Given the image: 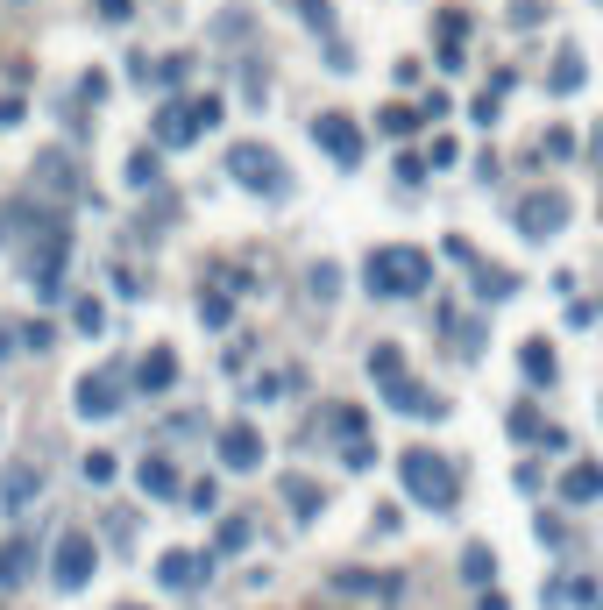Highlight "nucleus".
Returning a JSON list of instances; mask_svg holds the SVG:
<instances>
[{"instance_id": "obj_6", "label": "nucleus", "mask_w": 603, "mask_h": 610, "mask_svg": "<svg viewBox=\"0 0 603 610\" xmlns=\"http://www.w3.org/2000/svg\"><path fill=\"white\" fill-rule=\"evenodd\" d=\"M568 220H575V199H568L561 185H540V192L518 199V235H525V242H554Z\"/></svg>"}, {"instance_id": "obj_10", "label": "nucleus", "mask_w": 603, "mask_h": 610, "mask_svg": "<svg viewBox=\"0 0 603 610\" xmlns=\"http://www.w3.org/2000/svg\"><path fill=\"white\" fill-rule=\"evenodd\" d=\"M213 454H220V469H235V476H256V469H263V433H256L249 419H235V426H220Z\"/></svg>"}, {"instance_id": "obj_25", "label": "nucleus", "mask_w": 603, "mask_h": 610, "mask_svg": "<svg viewBox=\"0 0 603 610\" xmlns=\"http://www.w3.org/2000/svg\"><path fill=\"white\" fill-rule=\"evenodd\" d=\"M71 185H79L71 157H57V149H50V157H36V192H64V199H71Z\"/></svg>"}, {"instance_id": "obj_15", "label": "nucleus", "mask_w": 603, "mask_h": 610, "mask_svg": "<svg viewBox=\"0 0 603 610\" xmlns=\"http://www.w3.org/2000/svg\"><path fill=\"white\" fill-rule=\"evenodd\" d=\"M149 135H157V149H185V142H199V114H192V100H164L157 121H149Z\"/></svg>"}, {"instance_id": "obj_47", "label": "nucleus", "mask_w": 603, "mask_h": 610, "mask_svg": "<svg viewBox=\"0 0 603 610\" xmlns=\"http://www.w3.org/2000/svg\"><path fill=\"white\" fill-rule=\"evenodd\" d=\"M220 369H228V376H242V369H249V341H235L228 355H220Z\"/></svg>"}, {"instance_id": "obj_9", "label": "nucleus", "mask_w": 603, "mask_h": 610, "mask_svg": "<svg viewBox=\"0 0 603 610\" xmlns=\"http://www.w3.org/2000/svg\"><path fill=\"white\" fill-rule=\"evenodd\" d=\"M121 398H128V376L121 369H93V376H79V419H114L121 412Z\"/></svg>"}, {"instance_id": "obj_22", "label": "nucleus", "mask_w": 603, "mask_h": 610, "mask_svg": "<svg viewBox=\"0 0 603 610\" xmlns=\"http://www.w3.org/2000/svg\"><path fill=\"white\" fill-rule=\"evenodd\" d=\"M561 497H568V504H596V497H603V469H596V462H575V469L561 476Z\"/></svg>"}, {"instance_id": "obj_38", "label": "nucleus", "mask_w": 603, "mask_h": 610, "mask_svg": "<svg viewBox=\"0 0 603 610\" xmlns=\"http://www.w3.org/2000/svg\"><path fill=\"white\" fill-rule=\"evenodd\" d=\"M71 327H79V334H100V327H107V313H100L93 298H71Z\"/></svg>"}, {"instance_id": "obj_44", "label": "nucleus", "mask_w": 603, "mask_h": 610, "mask_svg": "<svg viewBox=\"0 0 603 610\" xmlns=\"http://www.w3.org/2000/svg\"><path fill=\"white\" fill-rule=\"evenodd\" d=\"M320 57H327V71H355V50H348V43H341V36H334V43H327V50H320Z\"/></svg>"}, {"instance_id": "obj_21", "label": "nucleus", "mask_w": 603, "mask_h": 610, "mask_svg": "<svg viewBox=\"0 0 603 610\" xmlns=\"http://www.w3.org/2000/svg\"><path fill=\"white\" fill-rule=\"evenodd\" d=\"M518 369H525V384H533V391H554V348L547 341H525L518 348Z\"/></svg>"}, {"instance_id": "obj_48", "label": "nucleus", "mask_w": 603, "mask_h": 610, "mask_svg": "<svg viewBox=\"0 0 603 610\" xmlns=\"http://www.w3.org/2000/svg\"><path fill=\"white\" fill-rule=\"evenodd\" d=\"M50 341H57V334H50L43 320H29V327H22V348H50Z\"/></svg>"}, {"instance_id": "obj_24", "label": "nucleus", "mask_w": 603, "mask_h": 610, "mask_svg": "<svg viewBox=\"0 0 603 610\" xmlns=\"http://www.w3.org/2000/svg\"><path fill=\"white\" fill-rule=\"evenodd\" d=\"M504 433H511L518 447H540V440H547V419H540V405H511V412H504Z\"/></svg>"}, {"instance_id": "obj_14", "label": "nucleus", "mask_w": 603, "mask_h": 610, "mask_svg": "<svg viewBox=\"0 0 603 610\" xmlns=\"http://www.w3.org/2000/svg\"><path fill=\"white\" fill-rule=\"evenodd\" d=\"M36 497H43V469L36 462H8V469H0V511H8V518H22Z\"/></svg>"}, {"instance_id": "obj_20", "label": "nucleus", "mask_w": 603, "mask_h": 610, "mask_svg": "<svg viewBox=\"0 0 603 610\" xmlns=\"http://www.w3.org/2000/svg\"><path fill=\"white\" fill-rule=\"evenodd\" d=\"M447 348H455L462 362H483V348H490V327H483V320H455V313H447Z\"/></svg>"}, {"instance_id": "obj_35", "label": "nucleus", "mask_w": 603, "mask_h": 610, "mask_svg": "<svg viewBox=\"0 0 603 610\" xmlns=\"http://www.w3.org/2000/svg\"><path fill=\"white\" fill-rule=\"evenodd\" d=\"M455 157H462V142H455V135H433V149H426V171H455Z\"/></svg>"}, {"instance_id": "obj_50", "label": "nucleus", "mask_w": 603, "mask_h": 610, "mask_svg": "<svg viewBox=\"0 0 603 610\" xmlns=\"http://www.w3.org/2000/svg\"><path fill=\"white\" fill-rule=\"evenodd\" d=\"M15 348H22V327H0V362H8Z\"/></svg>"}, {"instance_id": "obj_12", "label": "nucleus", "mask_w": 603, "mask_h": 610, "mask_svg": "<svg viewBox=\"0 0 603 610\" xmlns=\"http://www.w3.org/2000/svg\"><path fill=\"white\" fill-rule=\"evenodd\" d=\"M384 405H391V412H412V419H447V412H455V398H440L433 384H419V376L384 384Z\"/></svg>"}, {"instance_id": "obj_11", "label": "nucleus", "mask_w": 603, "mask_h": 610, "mask_svg": "<svg viewBox=\"0 0 603 610\" xmlns=\"http://www.w3.org/2000/svg\"><path fill=\"white\" fill-rule=\"evenodd\" d=\"M313 142L327 149L341 171H355V164H362V128H355L348 114H313Z\"/></svg>"}, {"instance_id": "obj_36", "label": "nucleus", "mask_w": 603, "mask_h": 610, "mask_svg": "<svg viewBox=\"0 0 603 610\" xmlns=\"http://www.w3.org/2000/svg\"><path fill=\"white\" fill-rule=\"evenodd\" d=\"M504 15H511V29H540L547 22V0H511Z\"/></svg>"}, {"instance_id": "obj_45", "label": "nucleus", "mask_w": 603, "mask_h": 610, "mask_svg": "<svg viewBox=\"0 0 603 610\" xmlns=\"http://www.w3.org/2000/svg\"><path fill=\"white\" fill-rule=\"evenodd\" d=\"M220 107H228V100H213V93H206V100H192V114H199V135L220 121Z\"/></svg>"}, {"instance_id": "obj_52", "label": "nucleus", "mask_w": 603, "mask_h": 610, "mask_svg": "<svg viewBox=\"0 0 603 610\" xmlns=\"http://www.w3.org/2000/svg\"><path fill=\"white\" fill-rule=\"evenodd\" d=\"M121 610H142V603H121Z\"/></svg>"}, {"instance_id": "obj_17", "label": "nucleus", "mask_w": 603, "mask_h": 610, "mask_svg": "<svg viewBox=\"0 0 603 610\" xmlns=\"http://www.w3.org/2000/svg\"><path fill=\"white\" fill-rule=\"evenodd\" d=\"M277 497L291 504V518H298V525H313V518L327 511V490H320L313 476H298V469H284V483H277Z\"/></svg>"}, {"instance_id": "obj_13", "label": "nucleus", "mask_w": 603, "mask_h": 610, "mask_svg": "<svg viewBox=\"0 0 603 610\" xmlns=\"http://www.w3.org/2000/svg\"><path fill=\"white\" fill-rule=\"evenodd\" d=\"M462 57H469V15L462 8H440L433 15V64L440 71H462Z\"/></svg>"}, {"instance_id": "obj_23", "label": "nucleus", "mask_w": 603, "mask_h": 610, "mask_svg": "<svg viewBox=\"0 0 603 610\" xmlns=\"http://www.w3.org/2000/svg\"><path fill=\"white\" fill-rule=\"evenodd\" d=\"M582 79H589V64H582L575 50H561V57H554V71H547V93H554V100H568V93H582Z\"/></svg>"}, {"instance_id": "obj_41", "label": "nucleus", "mask_w": 603, "mask_h": 610, "mask_svg": "<svg viewBox=\"0 0 603 610\" xmlns=\"http://www.w3.org/2000/svg\"><path fill=\"white\" fill-rule=\"evenodd\" d=\"M114 469H121V462H114L107 447H93V454H86V483H114Z\"/></svg>"}, {"instance_id": "obj_4", "label": "nucleus", "mask_w": 603, "mask_h": 610, "mask_svg": "<svg viewBox=\"0 0 603 610\" xmlns=\"http://www.w3.org/2000/svg\"><path fill=\"white\" fill-rule=\"evenodd\" d=\"M228 178H235L242 192H256V199H284V192H291V171L277 164L270 142H235V149H228Z\"/></svg>"}, {"instance_id": "obj_31", "label": "nucleus", "mask_w": 603, "mask_h": 610, "mask_svg": "<svg viewBox=\"0 0 603 610\" xmlns=\"http://www.w3.org/2000/svg\"><path fill=\"white\" fill-rule=\"evenodd\" d=\"M256 540V525L249 518H220V532H213V554H242Z\"/></svg>"}, {"instance_id": "obj_3", "label": "nucleus", "mask_w": 603, "mask_h": 610, "mask_svg": "<svg viewBox=\"0 0 603 610\" xmlns=\"http://www.w3.org/2000/svg\"><path fill=\"white\" fill-rule=\"evenodd\" d=\"M398 490L412 504H426V511H455L462 504V469L447 462L440 447H405L398 454Z\"/></svg>"}, {"instance_id": "obj_51", "label": "nucleus", "mask_w": 603, "mask_h": 610, "mask_svg": "<svg viewBox=\"0 0 603 610\" xmlns=\"http://www.w3.org/2000/svg\"><path fill=\"white\" fill-rule=\"evenodd\" d=\"M476 610H511V603H504L497 589H483V596H476Z\"/></svg>"}, {"instance_id": "obj_19", "label": "nucleus", "mask_w": 603, "mask_h": 610, "mask_svg": "<svg viewBox=\"0 0 603 610\" xmlns=\"http://www.w3.org/2000/svg\"><path fill=\"white\" fill-rule=\"evenodd\" d=\"M121 185H128V192H157V185H164V149H157V142L135 149L128 171H121Z\"/></svg>"}, {"instance_id": "obj_37", "label": "nucleus", "mask_w": 603, "mask_h": 610, "mask_svg": "<svg viewBox=\"0 0 603 610\" xmlns=\"http://www.w3.org/2000/svg\"><path fill=\"white\" fill-rule=\"evenodd\" d=\"M376 128H384V135H412V128H419V107H384V114H376Z\"/></svg>"}, {"instance_id": "obj_28", "label": "nucleus", "mask_w": 603, "mask_h": 610, "mask_svg": "<svg viewBox=\"0 0 603 610\" xmlns=\"http://www.w3.org/2000/svg\"><path fill=\"white\" fill-rule=\"evenodd\" d=\"M369 376H376V384H398V376H405V348L398 341H376L369 348Z\"/></svg>"}, {"instance_id": "obj_5", "label": "nucleus", "mask_w": 603, "mask_h": 610, "mask_svg": "<svg viewBox=\"0 0 603 610\" xmlns=\"http://www.w3.org/2000/svg\"><path fill=\"white\" fill-rule=\"evenodd\" d=\"M93 568H100V554H93V532L64 525L57 540H50V582H57V596H79V589L93 582Z\"/></svg>"}, {"instance_id": "obj_29", "label": "nucleus", "mask_w": 603, "mask_h": 610, "mask_svg": "<svg viewBox=\"0 0 603 610\" xmlns=\"http://www.w3.org/2000/svg\"><path fill=\"white\" fill-rule=\"evenodd\" d=\"M490 575H497V554H490V547H483V540H476V547H469V554H462V582H469V589H476V596H483V589H490Z\"/></svg>"}, {"instance_id": "obj_33", "label": "nucleus", "mask_w": 603, "mask_h": 610, "mask_svg": "<svg viewBox=\"0 0 603 610\" xmlns=\"http://www.w3.org/2000/svg\"><path fill=\"white\" fill-rule=\"evenodd\" d=\"M306 291H313V298L327 305V298L341 291V263H313V270H306Z\"/></svg>"}, {"instance_id": "obj_32", "label": "nucleus", "mask_w": 603, "mask_h": 610, "mask_svg": "<svg viewBox=\"0 0 603 610\" xmlns=\"http://www.w3.org/2000/svg\"><path fill=\"white\" fill-rule=\"evenodd\" d=\"M185 511H199V518H213V511H220V483H213V476H199V483H185Z\"/></svg>"}, {"instance_id": "obj_30", "label": "nucleus", "mask_w": 603, "mask_h": 610, "mask_svg": "<svg viewBox=\"0 0 603 610\" xmlns=\"http://www.w3.org/2000/svg\"><path fill=\"white\" fill-rule=\"evenodd\" d=\"M29 575V540H0V589H15Z\"/></svg>"}, {"instance_id": "obj_7", "label": "nucleus", "mask_w": 603, "mask_h": 610, "mask_svg": "<svg viewBox=\"0 0 603 610\" xmlns=\"http://www.w3.org/2000/svg\"><path fill=\"white\" fill-rule=\"evenodd\" d=\"M327 433H334V454L362 476V469H376V440H369V419L362 412H348V405H334L327 412Z\"/></svg>"}, {"instance_id": "obj_1", "label": "nucleus", "mask_w": 603, "mask_h": 610, "mask_svg": "<svg viewBox=\"0 0 603 610\" xmlns=\"http://www.w3.org/2000/svg\"><path fill=\"white\" fill-rule=\"evenodd\" d=\"M0 220H8V235L22 249V277L36 284V298L57 305L64 298V263H71V220H64V206H43L36 192H22Z\"/></svg>"}, {"instance_id": "obj_42", "label": "nucleus", "mask_w": 603, "mask_h": 610, "mask_svg": "<svg viewBox=\"0 0 603 610\" xmlns=\"http://www.w3.org/2000/svg\"><path fill=\"white\" fill-rule=\"evenodd\" d=\"M497 114H504V100H497V93H483V100L469 107V121H476V128H497Z\"/></svg>"}, {"instance_id": "obj_43", "label": "nucleus", "mask_w": 603, "mask_h": 610, "mask_svg": "<svg viewBox=\"0 0 603 610\" xmlns=\"http://www.w3.org/2000/svg\"><path fill=\"white\" fill-rule=\"evenodd\" d=\"M440 256H447V263H462V270H476V249H469L462 235H447V242H440Z\"/></svg>"}, {"instance_id": "obj_2", "label": "nucleus", "mask_w": 603, "mask_h": 610, "mask_svg": "<svg viewBox=\"0 0 603 610\" xmlns=\"http://www.w3.org/2000/svg\"><path fill=\"white\" fill-rule=\"evenodd\" d=\"M426 284H433V256L412 249V242H384V249L362 256V291L369 298H426Z\"/></svg>"}, {"instance_id": "obj_34", "label": "nucleus", "mask_w": 603, "mask_h": 610, "mask_svg": "<svg viewBox=\"0 0 603 610\" xmlns=\"http://www.w3.org/2000/svg\"><path fill=\"white\" fill-rule=\"evenodd\" d=\"M199 320H206V327H228V320H235V298H228V291H206V298H199Z\"/></svg>"}, {"instance_id": "obj_27", "label": "nucleus", "mask_w": 603, "mask_h": 610, "mask_svg": "<svg viewBox=\"0 0 603 610\" xmlns=\"http://www.w3.org/2000/svg\"><path fill=\"white\" fill-rule=\"evenodd\" d=\"M284 8H291L298 22H306L320 43H334V0H284Z\"/></svg>"}, {"instance_id": "obj_26", "label": "nucleus", "mask_w": 603, "mask_h": 610, "mask_svg": "<svg viewBox=\"0 0 603 610\" xmlns=\"http://www.w3.org/2000/svg\"><path fill=\"white\" fill-rule=\"evenodd\" d=\"M469 284H476V298H483V305H504V298L518 291V277H511V270H497V263H476V277H469Z\"/></svg>"}, {"instance_id": "obj_39", "label": "nucleus", "mask_w": 603, "mask_h": 610, "mask_svg": "<svg viewBox=\"0 0 603 610\" xmlns=\"http://www.w3.org/2000/svg\"><path fill=\"white\" fill-rule=\"evenodd\" d=\"M107 540H114L121 554L135 547V511H107Z\"/></svg>"}, {"instance_id": "obj_8", "label": "nucleus", "mask_w": 603, "mask_h": 610, "mask_svg": "<svg viewBox=\"0 0 603 610\" xmlns=\"http://www.w3.org/2000/svg\"><path fill=\"white\" fill-rule=\"evenodd\" d=\"M157 582H164L171 596H199V589L213 582V554H199V547H171V554L157 561Z\"/></svg>"}, {"instance_id": "obj_49", "label": "nucleus", "mask_w": 603, "mask_h": 610, "mask_svg": "<svg viewBox=\"0 0 603 610\" xmlns=\"http://www.w3.org/2000/svg\"><path fill=\"white\" fill-rule=\"evenodd\" d=\"M93 8H100L107 22H128V15H135V0H93Z\"/></svg>"}, {"instance_id": "obj_40", "label": "nucleus", "mask_w": 603, "mask_h": 610, "mask_svg": "<svg viewBox=\"0 0 603 610\" xmlns=\"http://www.w3.org/2000/svg\"><path fill=\"white\" fill-rule=\"evenodd\" d=\"M398 185H405V192H419V185H426V157H412V149H398Z\"/></svg>"}, {"instance_id": "obj_18", "label": "nucleus", "mask_w": 603, "mask_h": 610, "mask_svg": "<svg viewBox=\"0 0 603 610\" xmlns=\"http://www.w3.org/2000/svg\"><path fill=\"white\" fill-rule=\"evenodd\" d=\"M135 483H142V497H157V504H178V490H185V476H178L171 454H149V462L135 469Z\"/></svg>"}, {"instance_id": "obj_16", "label": "nucleus", "mask_w": 603, "mask_h": 610, "mask_svg": "<svg viewBox=\"0 0 603 610\" xmlns=\"http://www.w3.org/2000/svg\"><path fill=\"white\" fill-rule=\"evenodd\" d=\"M171 384H178V348H149L128 376V391H142V398H164Z\"/></svg>"}, {"instance_id": "obj_46", "label": "nucleus", "mask_w": 603, "mask_h": 610, "mask_svg": "<svg viewBox=\"0 0 603 610\" xmlns=\"http://www.w3.org/2000/svg\"><path fill=\"white\" fill-rule=\"evenodd\" d=\"M22 114H29V107H22L15 93H0V128H22Z\"/></svg>"}]
</instances>
